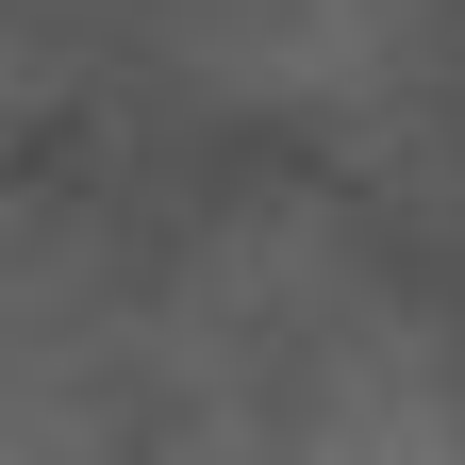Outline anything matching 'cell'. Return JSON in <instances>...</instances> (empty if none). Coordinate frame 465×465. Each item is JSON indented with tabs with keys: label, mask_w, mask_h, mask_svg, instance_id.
Here are the masks:
<instances>
[{
	"label": "cell",
	"mask_w": 465,
	"mask_h": 465,
	"mask_svg": "<svg viewBox=\"0 0 465 465\" xmlns=\"http://www.w3.org/2000/svg\"><path fill=\"white\" fill-rule=\"evenodd\" d=\"M465 0H183V67L250 116H366L449 50Z\"/></svg>",
	"instance_id": "cell-1"
},
{
	"label": "cell",
	"mask_w": 465,
	"mask_h": 465,
	"mask_svg": "<svg viewBox=\"0 0 465 465\" xmlns=\"http://www.w3.org/2000/svg\"><path fill=\"white\" fill-rule=\"evenodd\" d=\"M282 465H465V349L399 300H349L282 366Z\"/></svg>",
	"instance_id": "cell-2"
},
{
	"label": "cell",
	"mask_w": 465,
	"mask_h": 465,
	"mask_svg": "<svg viewBox=\"0 0 465 465\" xmlns=\"http://www.w3.org/2000/svg\"><path fill=\"white\" fill-rule=\"evenodd\" d=\"M0 465H100L84 399H50V382H0Z\"/></svg>",
	"instance_id": "cell-3"
}]
</instances>
